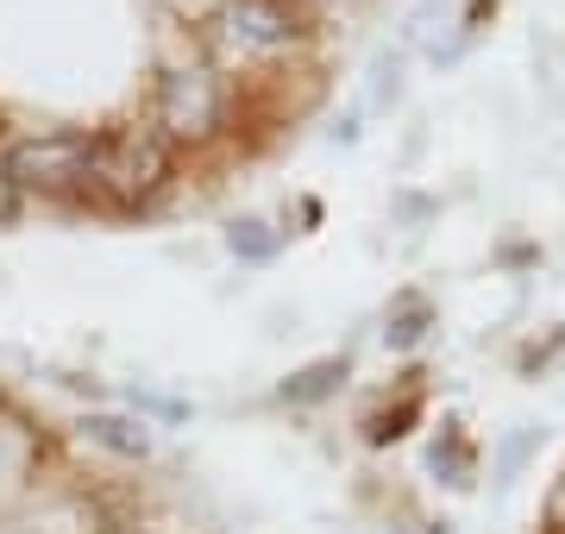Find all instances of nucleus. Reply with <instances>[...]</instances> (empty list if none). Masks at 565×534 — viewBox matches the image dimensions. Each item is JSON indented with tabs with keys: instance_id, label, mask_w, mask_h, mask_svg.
Listing matches in <instances>:
<instances>
[{
	"instance_id": "f257e3e1",
	"label": "nucleus",
	"mask_w": 565,
	"mask_h": 534,
	"mask_svg": "<svg viewBox=\"0 0 565 534\" xmlns=\"http://www.w3.org/2000/svg\"><path fill=\"white\" fill-rule=\"evenodd\" d=\"M163 177H170V151H163V132H151V126H120L95 151V189L114 195V202L158 195Z\"/></svg>"
},
{
	"instance_id": "f03ea898",
	"label": "nucleus",
	"mask_w": 565,
	"mask_h": 534,
	"mask_svg": "<svg viewBox=\"0 0 565 534\" xmlns=\"http://www.w3.org/2000/svg\"><path fill=\"white\" fill-rule=\"evenodd\" d=\"M95 151H102V139H88V132H44V139L13 145L7 164L25 189L76 195V189H95Z\"/></svg>"
},
{
	"instance_id": "7ed1b4c3",
	"label": "nucleus",
	"mask_w": 565,
	"mask_h": 534,
	"mask_svg": "<svg viewBox=\"0 0 565 534\" xmlns=\"http://www.w3.org/2000/svg\"><path fill=\"white\" fill-rule=\"evenodd\" d=\"M226 114V95H221V76L189 63V70H170L158 88V126L170 139H207Z\"/></svg>"
},
{
	"instance_id": "20e7f679",
	"label": "nucleus",
	"mask_w": 565,
	"mask_h": 534,
	"mask_svg": "<svg viewBox=\"0 0 565 534\" xmlns=\"http://www.w3.org/2000/svg\"><path fill=\"white\" fill-rule=\"evenodd\" d=\"M221 39L233 51H245V57H270V51H289L296 44V13L282 0H226Z\"/></svg>"
},
{
	"instance_id": "39448f33",
	"label": "nucleus",
	"mask_w": 565,
	"mask_h": 534,
	"mask_svg": "<svg viewBox=\"0 0 565 534\" xmlns=\"http://www.w3.org/2000/svg\"><path fill=\"white\" fill-rule=\"evenodd\" d=\"M82 434H88V440H102V447H114V452H126V459L151 452L145 421H126V415H88V421H82Z\"/></svg>"
},
{
	"instance_id": "423d86ee",
	"label": "nucleus",
	"mask_w": 565,
	"mask_h": 534,
	"mask_svg": "<svg viewBox=\"0 0 565 534\" xmlns=\"http://www.w3.org/2000/svg\"><path fill=\"white\" fill-rule=\"evenodd\" d=\"M427 321H434V309H427V296H396V309H390V328H384V340L396 352H408V346H422V333H427Z\"/></svg>"
},
{
	"instance_id": "0eeeda50",
	"label": "nucleus",
	"mask_w": 565,
	"mask_h": 534,
	"mask_svg": "<svg viewBox=\"0 0 565 534\" xmlns=\"http://www.w3.org/2000/svg\"><path fill=\"white\" fill-rule=\"evenodd\" d=\"M340 377H345V365H340V359H321V365L296 371V377L282 384V396H289V403H315V396H327L333 384H340Z\"/></svg>"
},
{
	"instance_id": "6e6552de",
	"label": "nucleus",
	"mask_w": 565,
	"mask_h": 534,
	"mask_svg": "<svg viewBox=\"0 0 565 534\" xmlns=\"http://www.w3.org/2000/svg\"><path fill=\"white\" fill-rule=\"evenodd\" d=\"M434 472H446V484H465V478H471V447H465L452 428H446V447L434 440Z\"/></svg>"
},
{
	"instance_id": "1a4fd4ad",
	"label": "nucleus",
	"mask_w": 565,
	"mask_h": 534,
	"mask_svg": "<svg viewBox=\"0 0 565 534\" xmlns=\"http://www.w3.org/2000/svg\"><path fill=\"white\" fill-rule=\"evenodd\" d=\"M226 246L239 252V258H270V252H277V233H270L264 221H239L233 233H226Z\"/></svg>"
},
{
	"instance_id": "9d476101",
	"label": "nucleus",
	"mask_w": 565,
	"mask_h": 534,
	"mask_svg": "<svg viewBox=\"0 0 565 534\" xmlns=\"http://www.w3.org/2000/svg\"><path fill=\"white\" fill-rule=\"evenodd\" d=\"M13 202H20V177H13V164L0 158V221L13 214Z\"/></svg>"
}]
</instances>
